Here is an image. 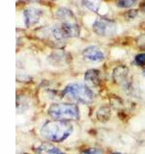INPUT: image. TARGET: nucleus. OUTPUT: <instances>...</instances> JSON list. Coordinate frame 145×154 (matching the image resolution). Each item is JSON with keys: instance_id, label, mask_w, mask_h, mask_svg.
Masks as SVG:
<instances>
[{"instance_id": "nucleus-8", "label": "nucleus", "mask_w": 145, "mask_h": 154, "mask_svg": "<svg viewBox=\"0 0 145 154\" xmlns=\"http://www.w3.org/2000/svg\"><path fill=\"white\" fill-rule=\"evenodd\" d=\"M43 16V11L39 8H26L23 11V19L26 27H32L37 24Z\"/></svg>"}, {"instance_id": "nucleus-13", "label": "nucleus", "mask_w": 145, "mask_h": 154, "mask_svg": "<svg viewBox=\"0 0 145 154\" xmlns=\"http://www.w3.org/2000/svg\"><path fill=\"white\" fill-rule=\"evenodd\" d=\"M135 3H137V0H117V1H116L117 7L122 8V9L132 8Z\"/></svg>"}, {"instance_id": "nucleus-22", "label": "nucleus", "mask_w": 145, "mask_h": 154, "mask_svg": "<svg viewBox=\"0 0 145 154\" xmlns=\"http://www.w3.org/2000/svg\"><path fill=\"white\" fill-rule=\"evenodd\" d=\"M53 1H56V0H53Z\"/></svg>"}, {"instance_id": "nucleus-2", "label": "nucleus", "mask_w": 145, "mask_h": 154, "mask_svg": "<svg viewBox=\"0 0 145 154\" xmlns=\"http://www.w3.org/2000/svg\"><path fill=\"white\" fill-rule=\"evenodd\" d=\"M47 113L54 120H76L79 118V111L74 103H53L48 107Z\"/></svg>"}, {"instance_id": "nucleus-6", "label": "nucleus", "mask_w": 145, "mask_h": 154, "mask_svg": "<svg viewBox=\"0 0 145 154\" xmlns=\"http://www.w3.org/2000/svg\"><path fill=\"white\" fill-rule=\"evenodd\" d=\"M82 57L83 60L91 64H98L105 60V52L99 48L98 46H88L82 51Z\"/></svg>"}, {"instance_id": "nucleus-18", "label": "nucleus", "mask_w": 145, "mask_h": 154, "mask_svg": "<svg viewBox=\"0 0 145 154\" xmlns=\"http://www.w3.org/2000/svg\"><path fill=\"white\" fill-rule=\"evenodd\" d=\"M141 9H142V11L145 13V3H144V4L142 5V6H141Z\"/></svg>"}, {"instance_id": "nucleus-15", "label": "nucleus", "mask_w": 145, "mask_h": 154, "mask_svg": "<svg viewBox=\"0 0 145 154\" xmlns=\"http://www.w3.org/2000/svg\"><path fill=\"white\" fill-rule=\"evenodd\" d=\"M134 64L137 66H142L145 64V53H140L134 57Z\"/></svg>"}, {"instance_id": "nucleus-1", "label": "nucleus", "mask_w": 145, "mask_h": 154, "mask_svg": "<svg viewBox=\"0 0 145 154\" xmlns=\"http://www.w3.org/2000/svg\"><path fill=\"white\" fill-rule=\"evenodd\" d=\"M72 132V126L68 122L51 120L43 125L41 135L44 139L50 142L59 143L66 140Z\"/></svg>"}, {"instance_id": "nucleus-9", "label": "nucleus", "mask_w": 145, "mask_h": 154, "mask_svg": "<svg viewBox=\"0 0 145 154\" xmlns=\"http://www.w3.org/2000/svg\"><path fill=\"white\" fill-rule=\"evenodd\" d=\"M100 72L97 69H88L85 72L84 75V82L85 85L89 88H94L100 85Z\"/></svg>"}, {"instance_id": "nucleus-3", "label": "nucleus", "mask_w": 145, "mask_h": 154, "mask_svg": "<svg viewBox=\"0 0 145 154\" xmlns=\"http://www.w3.org/2000/svg\"><path fill=\"white\" fill-rule=\"evenodd\" d=\"M62 94L63 96H66V97L72 100L79 101V102L83 104L91 103L94 98L93 91H91L89 87L77 83L68 85L64 89V91H63Z\"/></svg>"}, {"instance_id": "nucleus-12", "label": "nucleus", "mask_w": 145, "mask_h": 154, "mask_svg": "<svg viewBox=\"0 0 145 154\" xmlns=\"http://www.w3.org/2000/svg\"><path fill=\"white\" fill-rule=\"evenodd\" d=\"M81 3L86 9L94 13L98 12L101 6V0H81Z\"/></svg>"}, {"instance_id": "nucleus-4", "label": "nucleus", "mask_w": 145, "mask_h": 154, "mask_svg": "<svg viewBox=\"0 0 145 154\" xmlns=\"http://www.w3.org/2000/svg\"><path fill=\"white\" fill-rule=\"evenodd\" d=\"M48 34L54 40L60 42L79 35V27L76 22H60L48 29Z\"/></svg>"}, {"instance_id": "nucleus-11", "label": "nucleus", "mask_w": 145, "mask_h": 154, "mask_svg": "<svg viewBox=\"0 0 145 154\" xmlns=\"http://www.w3.org/2000/svg\"><path fill=\"white\" fill-rule=\"evenodd\" d=\"M37 153L38 154H65L64 152H62L60 149H58L55 146H53L51 144H48V143L42 144L40 147H38Z\"/></svg>"}, {"instance_id": "nucleus-19", "label": "nucleus", "mask_w": 145, "mask_h": 154, "mask_svg": "<svg viewBox=\"0 0 145 154\" xmlns=\"http://www.w3.org/2000/svg\"><path fill=\"white\" fill-rule=\"evenodd\" d=\"M26 1H30V2H36V1H39V0H26Z\"/></svg>"}, {"instance_id": "nucleus-5", "label": "nucleus", "mask_w": 145, "mask_h": 154, "mask_svg": "<svg viewBox=\"0 0 145 154\" xmlns=\"http://www.w3.org/2000/svg\"><path fill=\"white\" fill-rule=\"evenodd\" d=\"M93 31L97 35L102 37H111L114 36L117 26L113 20H110L105 17H98L93 23Z\"/></svg>"}, {"instance_id": "nucleus-14", "label": "nucleus", "mask_w": 145, "mask_h": 154, "mask_svg": "<svg viewBox=\"0 0 145 154\" xmlns=\"http://www.w3.org/2000/svg\"><path fill=\"white\" fill-rule=\"evenodd\" d=\"M109 115H110V112L108 108L106 107H103L101 108L98 113H97V116H98V119L100 120H102V122H105V120H108V118H109Z\"/></svg>"}, {"instance_id": "nucleus-7", "label": "nucleus", "mask_w": 145, "mask_h": 154, "mask_svg": "<svg viewBox=\"0 0 145 154\" xmlns=\"http://www.w3.org/2000/svg\"><path fill=\"white\" fill-rule=\"evenodd\" d=\"M112 78L116 84L121 86L124 89L129 88L130 86L129 69L124 66H119L114 69L112 72Z\"/></svg>"}, {"instance_id": "nucleus-20", "label": "nucleus", "mask_w": 145, "mask_h": 154, "mask_svg": "<svg viewBox=\"0 0 145 154\" xmlns=\"http://www.w3.org/2000/svg\"><path fill=\"white\" fill-rule=\"evenodd\" d=\"M142 73H143V75L145 76V67H144V69H143V71H142Z\"/></svg>"}, {"instance_id": "nucleus-17", "label": "nucleus", "mask_w": 145, "mask_h": 154, "mask_svg": "<svg viewBox=\"0 0 145 154\" xmlns=\"http://www.w3.org/2000/svg\"><path fill=\"white\" fill-rule=\"evenodd\" d=\"M80 154H102L101 151L97 148H87L85 150L81 151Z\"/></svg>"}, {"instance_id": "nucleus-10", "label": "nucleus", "mask_w": 145, "mask_h": 154, "mask_svg": "<svg viewBox=\"0 0 145 154\" xmlns=\"http://www.w3.org/2000/svg\"><path fill=\"white\" fill-rule=\"evenodd\" d=\"M55 17L60 22H76L75 14L68 8H58Z\"/></svg>"}, {"instance_id": "nucleus-21", "label": "nucleus", "mask_w": 145, "mask_h": 154, "mask_svg": "<svg viewBox=\"0 0 145 154\" xmlns=\"http://www.w3.org/2000/svg\"><path fill=\"white\" fill-rule=\"evenodd\" d=\"M112 154H121V153H112Z\"/></svg>"}, {"instance_id": "nucleus-16", "label": "nucleus", "mask_w": 145, "mask_h": 154, "mask_svg": "<svg viewBox=\"0 0 145 154\" xmlns=\"http://www.w3.org/2000/svg\"><path fill=\"white\" fill-rule=\"evenodd\" d=\"M137 14H138L137 10H129L127 13L124 14V17L126 19H133L134 17H137Z\"/></svg>"}]
</instances>
